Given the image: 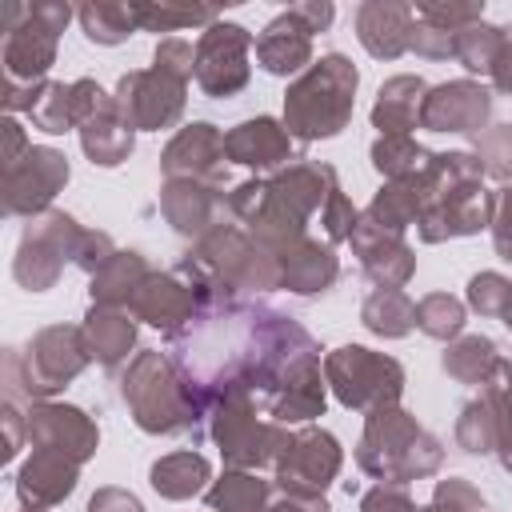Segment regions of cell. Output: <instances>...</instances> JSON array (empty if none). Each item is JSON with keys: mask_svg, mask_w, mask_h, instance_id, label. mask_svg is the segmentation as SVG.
I'll return each instance as SVG.
<instances>
[{"mask_svg": "<svg viewBox=\"0 0 512 512\" xmlns=\"http://www.w3.org/2000/svg\"><path fill=\"white\" fill-rule=\"evenodd\" d=\"M352 96H356V68L344 56L316 60L308 76H300L284 96L288 132H296L300 140L336 136L352 116Z\"/></svg>", "mask_w": 512, "mask_h": 512, "instance_id": "1", "label": "cell"}, {"mask_svg": "<svg viewBox=\"0 0 512 512\" xmlns=\"http://www.w3.org/2000/svg\"><path fill=\"white\" fill-rule=\"evenodd\" d=\"M360 464L384 480H412V476L436 472L440 444L428 432H420L408 420V412L388 404L368 416V428L360 440Z\"/></svg>", "mask_w": 512, "mask_h": 512, "instance_id": "2", "label": "cell"}, {"mask_svg": "<svg viewBox=\"0 0 512 512\" xmlns=\"http://www.w3.org/2000/svg\"><path fill=\"white\" fill-rule=\"evenodd\" d=\"M124 400H132L140 428L148 432H184L200 416V388L180 380L160 352H144L124 376Z\"/></svg>", "mask_w": 512, "mask_h": 512, "instance_id": "3", "label": "cell"}, {"mask_svg": "<svg viewBox=\"0 0 512 512\" xmlns=\"http://www.w3.org/2000/svg\"><path fill=\"white\" fill-rule=\"evenodd\" d=\"M328 380L336 388V396L348 404V408H388L396 396H400V384H404V372L396 360L388 356H376L368 348H340L328 356Z\"/></svg>", "mask_w": 512, "mask_h": 512, "instance_id": "4", "label": "cell"}, {"mask_svg": "<svg viewBox=\"0 0 512 512\" xmlns=\"http://www.w3.org/2000/svg\"><path fill=\"white\" fill-rule=\"evenodd\" d=\"M252 36L240 24H212L196 44V84L208 96H232L248 84Z\"/></svg>", "mask_w": 512, "mask_h": 512, "instance_id": "5", "label": "cell"}, {"mask_svg": "<svg viewBox=\"0 0 512 512\" xmlns=\"http://www.w3.org/2000/svg\"><path fill=\"white\" fill-rule=\"evenodd\" d=\"M328 20H332V4H296V8H288L256 40L260 64L268 72H276V76H288V72L304 68L308 64V52H312L308 48V36L320 32Z\"/></svg>", "mask_w": 512, "mask_h": 512, "instance_id": "6", "label": "cell"}, {"mask_svg": "<svg viewBox=\"0 0 512 512\" xmlns=\"http://www.w3.org/2000/svg\"><path fill=\"white\" fill-rule=\"evenodd\" d=\"M184 84L180 76L152 68V72H132L120 80V112L136 128H168L180 108H184Z\"/></svg>", "mask_w": 512, "mask_h": 512, "instance_id": "7", "label": "cell"}, {"mask_svg": "<svg viewBox=\"0 0 512 512\" xmlns=\"http://www.w3.org/2000/svg\"><path fill=\"white\" fill-rule=\"evenodd\" d=\"M340 468V448L328 432H304L296 440H288L284 456H280V484L288 492H304L316 496Z\"/></svg>", "mask_w": 512, "mask_h": 512, "instance_id": "8", "label": "cell"}, {"mask_svg": "<svg viewBox=\"0 0 512 512\" xmlns=\"http://www.w3.org/2000/svg\"><path fill=\"white\" fill-rule=\"evenodd\" d=\"M488 92L476 84H444L432 96H424L420 124L432 132H476L488 120Z\"/></svg>", "mask_w": 512, "mask_h": 512, "instance_id": "9", "label": "cell"}, {"mask_svg": "<svg viewBox=\"0 0 512 512\" xmlns=\"http://www.w3.org/2000/svg\"><path fill=\"white\" fill-rule=\"evenodd\" d=\"M356 24H360V40L372 56H400L408 44H412V32H416V8L408 4H364L356 12Z\"/></svg>", "mask_w": 512, "mask_h": 512, "instance_id": "10", "label": "cell"}, {"mask_svg": "<svg viewBox=\"0 0 512 512\" xmlns=\"http://www.w3.org/2000/svg\"><path fill=\"white\" fill-rule=\"evenodd\" d=\"M224 148L232 160L240 164H252V168H272L280 160L292 156V144H288V128H280L272 116H260V120H244L236 132L224 136Z\"/></svg>", "mask_w": 512, "mask_h": 512, "instance_id": "11", "label": "cell"}, {"mask_svg": "<svg viewBox=\"0 0 512 512\" xmlns=\"http://www.w3.org/2000/svg\"><path fill=\"white\" fill-rule=\"evenodd\" d=\"M84 152L92 156V164H120L132 152V124L124 120L120 104L104 100L84 120Z\"/></svg>", "mask_w": 512, "mask_h": 512, "instance_id": "12", "label": "cell"}, {"mask_svg": "<svg viewBox=\"0 0 512 512\" xmlns=\"http://www.w3.org/2000/svg\"><path fill=\"white\" fill-rule=\"evenodd\" d=\"M224 152H228L224 148V136L212 124H192V128H184L172 140V148L164 156V172L168 176H180V172H188V176L216 172V160H224Z\"/></svg>", "mask_w": 512, "mask_h": 512, "instance_id": "13", "label": "cell"}, {"mask_svg": "<svg viewBox=\"0 0 512 512\" xmlns=\"http://www.w3.org/2000/svg\"><path fill=\"white\" fill-rule=\"evenodd\" d=\"M420 92H424V80H416V76H396L388 88H380V104L372 112L376 128L388 136H404L420 120V108H424Z\"/></svg>", "mask_w": 512, "mask_h": 512, "instance_id": "14", "label": "cell"}, {"mask_svg": "<svg viewBox=\"0 0 512 512\" xmlns=\"http://www.w3.org/2000/svg\"><path fill=\"white\" fill-rule=\"evenodd\" d=\"M72 484H76V464H64V456L40 452V456H32L28 468H24L20 496L32 500V504H52V500L68 496Z\"/></svg>", "mask_w": 512, "mask_h": 512, "instance_id": "15", "label": "cell"}, {"mask_svg": "<svg viewBox=\"0 0 512 512\" xmlns=\"http://www.w3.org/2000/svg\"><path fill=\"white\" fill-rule=\"evenodd\" d=\"M204 480H208V464L196 452H172L152 468V488L172 496V500H184V496L200 492Z\"/></svg>", "mask_w": 512, "mask_h": 512, "instance_id": "16", "label": "cell"}, {"mask_svg": "<svg viewBox=\"0 0 512 512\" xmlns=\"http://www.w3.org/2000/svg\"><path fill=\"white\" fill-rule=\"evenodd\" d=\"M364 324L372 332H384V336H404L416 324V304H408V296L396 288H380L364 304Z\"/></svg>", "mask_w": 512, "mask_h": 512, "instance_id": "17", "label": "cell"}, {"mask_svg": "<svg viewBox=\"0 0 512 512\" xmlns=\"http://www.w3.org/2000/svg\"><path fill=\"white\" fill-rule=\"evenodd\" d=\"M444 368H448L452 376H460V380H480V384H488V380H492L488 368H500V356H496L492 340L468 336V340H460L452 352H444Z\"/></svg>", "mask_w": 512, "mask_h": 512, "instance_id": "18", "label": "cell"}, {"mask_svg": "<svg viewBox=\"0 0 512 512\" xmlns=\"http://www.w3.org/2000/svg\"><path fill=\"white\" fill-rule=\"evenodd\" d=\"M264 496H268V484L256 480V476H224L212 492H208V504L216 512H260L264 508Z\"/></svg>", "mask_w": 512, "mask_h": 512, "instance_id": "19", "label": "cell"}, {"mask_svg": "<svg viewBox=\"0 0 512 512\" xmlns=\"http://www.w3.org/2000/svg\"><path fill=\"white\" fill-rule=\"evenodd\" d=\"M88 332H92V352L104 360V364H116L128 348H132V320H124L120 312H92L88 316Z\"/></svg>", "mask_w": 512, "mask_h": 512, "instance_id": "20", "label": "cell"}, {"mask_svg": "<svg viewBox=\"0 0 512 512\" xmlns=\"http://www.w3.org/2000/svg\"><path fill=\"white\" fill-rule=\"evenodd\" d=\"M80 20H84L88 40H100V44H116V40H124L136 28V12L128 4H96V8H84Z\"/></svg>", "mask_w": 512, "mask_h": 512, "instance_id": "21", "label": "cell"}, {"mask_svg": "<svg viewBox=\"0 0 512 512\" xmlns=\"http://www.w3.org/2000/svg\"><path fill=\"white\" fill-rule=\"evenodd\" d=\"M372 160H376V168H380V172H388V176L404 180V176H416V168H420V164H428L432 156H428L420 144L404 140V136H384V140L372 148Z\"/></svg>", "mask_w": 512, "mask_h": 512, "instance_id": "22", "label": "cell"}, {"mask_svg": "<svg viewBox=\"0 0 512 512\" xmlns=\"http://www.w3.org/2000/svg\"><path fill=\"white\" fill-rule=\"evenodd\" d=\"M416 324L428 332V336H456L460 332V324H464V308H460V300H452V296H428V300H420V308H416Z\"/></svg>", "mask_w": 512, "mask_h": 512, "instance_id": "23", "label": "cell"}, {"mask_svg": "<svg viewBox=\"0 0 512 512\" xmlns=\"http://www.w3.org/2000/svg\"><path fill=\"white\" fill-rule=\"evenodd\" d=\"M468 300H472V308L476 312H484V316H512V284L504 280V276H496V272H484V276H476L472 284H468Z\"/></svg>", "mask_w": 512, "mask_h": 512, "instance_id": "24", "label": "cell"}, {"mask_svg": "<svg viewBox=\"0 0 512 512\" xmlns=\"http://www.w3.org/2000/svg\"><path fill=\"white\" fill-rule=\"evenodd\" d=\"M136 12V24L140 28H180V24H192V20H212V8H144V4H132Z\"/></svg>", "mask_w": 512, "mask_h": 512, "instance_id": "25", "label": "cell"}, {"mask_svg": "<svg viewBox=\"0 0 512 512\" xmlns=\"http://www.w3.org/2000/svg\"><path fill=\"white\" fill-rule=\"evenodd\" d=\"M364 512H420L404 492L396 488H376L368 500H364Z\"/></svg>", "mask_w": 512, "mask_h": 512, "instance_id": "26", "label": "cell"}, {"mask_svg": "<svg viewBox=\"0 0 512 512\" xmlns=\"http://www.w3.org/2000/svg\"><path fill=\"white\" fill-rule=\"evenodd\" d=\"M88 512H144V508H140V500L128 496V492H120V488H104V492L92 496Z\"/></svg>", "mask_w": 512, "mask_h": 512, "instance_id": "27", "label": "cell"}, {"mask_svg": "<svg viewBox=\"0 0 512 512\" xmlns=\"http://www.w3.org/2000/svg\"><path fill=\"white\" fill-rule=\"evenodd\" d=\"M176 192H184V188H180V184H172V188H168V196H164V208H168V216H172V224H176V228L184 232V224H188V216H184V212L176 208ZM208 200H212L208 192H200L196 200H188V212H192V220H196V228H200V220H204L200 212H204V204H208Z\"/></svg>", "mask_w": 512, "mask_h": 512, "instance_id": "28", "label": "cell"}, {"mask_svg": "<svg viewBox=\"0 0 512 512\" xmlns=\"http://www.w3.org/2000/svg\"><path fill=\"white\" fill-rule=\"evenodd\" d=\"M492 76L504 92H512V28H500V52H496Z\"/></svg>", "mask_w": 512, "mask_h": 512, "instance_id": "29", "label": "cell"}, {"mask_svg": "<svg viewBox=\"0 0 512 512\" xmlns=\"http://www.w3.org/2000/svg\"><path fill=\"white\" fill-rule=\"evenodd\" d=\"M496 248L504 260H512V192L500 196V216H496Z\"/></svg>", "mask_w": 512, "mask_h": 512, "instance_id": "30", "label": "cell"}, {"mask_svg": "<svg viewBox=\"0 0 512 512\" xmlns=\"http://www.w3.org/2000/svg\"><path fill=\"white\" fill-rule=\"evenodd\" d=\"M492 144H500V156H504L492 176H512V124H500V132L492 136Z\"/></svg>", "mask_w": 512, "mask_h": 512, "instance_id": "31", "label": "cell"}, {"mask_svg": "<svg viewBox=\"0 0 512 512\" xmlns=\"http://www.w3.org/2000/svg\"><path fill=\"white\" fill-rule=\"evenodd\" d=\"M504 324H508V328H512V316H508V320H504Z\"/></svg>", "mask_w": 512, "mask_h": 512, "instance_id": "32", "label": "cell"}]
</instances>
